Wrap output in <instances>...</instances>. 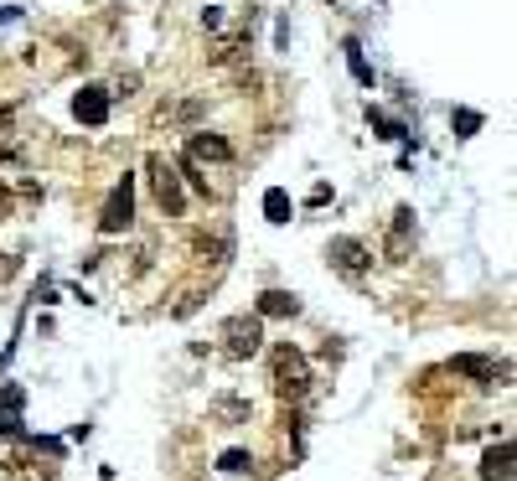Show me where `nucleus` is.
I'll list each match as a JSON object with an SVG mask.
<instances>
[{"label":"nucleus","mask_w":517,"mask_h":481,"mask_svg":"<svg viewBox=\"0 0 517 481\" xmlns=\"http://www.w3.org/2000/svg\"><path fill=\"white\" fill-rule=\"evenodd\" d=\"M269 383H275V394H280L285 404L306 399V394H311V363H306V352L290 347V342H280L275 352H269Z\"/></svg>","instance_id":"f257e3e1"},{"label":"nucleus","mask_w":517,"mask_h":481,"mask_svg":"<svg viewBox=\"0 0 517 481\" xmlns=\"http://www.w3.org/2000/svg\"><path fill=\"white\" fill-rule=\"evenodd\" d=\"M145 171H150V192H156L161 213H166V218H181V213H187V192H181L176 166H171L166 156H150V161H145Z\"/></svg>","instance_id":"f03ea898"},{"label":"nucleus","mask_w":517,"mask_h":481,"mask_svg":"<svg viewBox=\"0 0 517 481\" xmlns=\"http://www.w3.org/2000/svg\"><path fill=\"white\" fill-rule=\"evenodd\" d=\"M259 347H264V321L259 316H228L223 321V352L228 357L243 363V357H254Z\"/></svg>","instance_id":"7ed1b4c3"},{"label":"nucleus","mask_w":517,"mask_h":481,"mask_svg":"<svg viewBox=\"0 0 517 481\" xmlns=\"http://www.w3.org/2000/svg\"><path fill=\"white\" fill-rule=\"evenodd\" d=\"M135 223V176H125V182H114L104 213H99V228L104 233H125Z\"/></svg>","instance_id":"20e7f679"},{"label":"nucleus","mask_w":517,"mask_h":481,"mask_svg":"<svg viewBox=\"0 0 517 481\" xmlns=\"http://www.w3.org/2000/svg\"><path fill=\"white\" fill-rule=\"evenodd\" d=\"M326 259L337 264L347 280H362V275H368V269H373V254H368V244H357V238H331Z\"/></svg>","instance_id":"39448f33"},{"label":"nucleus","mask_w":517,"mask_h":481,"mask_svg":"<svg viewBox=\"0 0 517 481\" xmlns=\"http://www.w3.org/2000/svg\"><path fill=\"white\" fill-rule=\"evenodd\" d=\"M187 161H192V166H202V161H218V166H223V161H233V145H228L223 135H207V130H202V135L187 140Z\"/></svg>","instance_id":"423d86ee"},{"label":"nucleus","mask_w":517,"mask_h":481,"mask_svg":"<svg viewBox=\"0 0 517 481\" xmlns=\"http://www.w3.org/2000/svg\"><path fill=\"white\" fill-rule=\"evenodd\" d=\"M73 114L83 119V125H104V119H109V94H104V88H78V94H73Z\"/></svg>","instance_id":"0eeeda50"},{"label":"nucleus","mask_w":517,"mask_h":481,"mask_svg":"<svg viewBox=\"0 0 517 481\" xmlns=\"http://www.w3.org/2000/svg\"><path fill=\"white\" fill-rule=\"evenodd\" d=\"M512 440H497L492 450H486V456H481V476L486 481H512Z\"/></svg>","instance_id":"6e6552de"},{"label":"nucleus","mask_w":517,"mask_h":481,"mask_svg":"<svg viewBox=\"0 0 517 481\" xmlns=\"http://www.w3.org/2000/svg\"><path fill=\"white\" fill-rule=\"evenodd\" d=\"M450 368H455V373H466V378H476V383H497V378H507V368H497L492 357H476V352H461Z\"/></svg>","instance_id":"1a4fd4ad"},{"label":"nucleus","mask_w":517,"mask_h":481,"mask_svg":"<svg viewBox=\"0 0 517 481\" xmlns=\"http://www.w3.org/2000/svg\"><path fill=\"white\" fill-rule=\"evenodd\" d=\"M409 228H414V213H409V207H399V213H393V233H388V259L393 264L409 254Z\"/></svg>","instance_id":"9d476101"},{"label":"nucleus","mask_w":517,"mask_h":481,"mask_svg":"<svg viewBox=\"0 0 517 481\" xmlns=\"http://www.w3.org/2000/svg\"><path fill=\"white\" fill-rule=\"evenodd\" d=\"M295 311H300V300H295L290 290H264V295H259V311H254V316L264 321V316H295Z\"/></svg>","instance_id":"9b49d317"},{"label":"nucleus","mask_w":517,"mask_h":481,"mask_svg":"<svg viewBox=\"0 0 517 481\" xmlns=\"http://www.w3.org/2000/svg\"><path fill=\"white\" fill-rule=\"evenodd\" d=\"M290 213H295L290 192H285V187H269V192H264V218H269V223H290Z\"/></svg>","instance_id":"f8f14e48"},{"label":"nucleus","mask_w":517,"mask_h":481,"mask_svg":"<svg viewBox=\"0 0 517 481\" xmlns=\"http://www.w3.org/2000/svg\"><path fill=\"white\" fill-rule=\"evenodd\" d=\"M21 388H6V404H0V440L6 435H16V425H21Z\"/></svg>","instance_id":"ddd939ff"},{"label":"nucleus","mask_w":517,"mask_h":481,"mask_svg":"<svg viewBox=\"0 0 517 481\" xmlns=\"http://www.w3.org/2000/svg\"><path fill=\"white\" fill-rule=\"evenodd\" d=\"M347 68H352V78H357V83H373V68L362 63V47H357V42H347Z\"/></svg>","instance_id":"4468645a"},{"label":"nucleus","mask_w":517,"mask_h":481,"mask_svg":"<svg viewBox=\"0 0 517 481\" xmlns=\"http://www.w3.org/2000/svg\"><path fill=\"white\" fill-rule=\"evenodd\" d=\"M450 125H455V135H476V130H481V114H476V109H455Z\"/></svg>","instance_id":"2eb2a0df"},{"label":"nucleus","mask_w":517,"mask_h":481,"mask_svg":"<svg viewBox=\"0 0 517 481\" xmlns=\"http://www.w3.org/2000/svg\"><path fill=\"white\" fill-rule=\"evenodd\" d=\"M368 119H373V125H378L388 140H404V125H399V119H388V114H378V109H368Z\"/></svg>","instance_id":"dca6fc26"},{"label":"nucleus","mask_w":517,"mask_h":481,"mask_svg":"<svg viewBox=\"0 0 517 481\" xmlns=\"http://www.w3.org/2000/svg\"><path fill=\"white\" fill-rule=\"evenodd\" d=\"M223 471H249L254 461H249V450H223V461H218Z\"/></svg>","instance_id":"f3484780"},{"label":"nucleus","mask_w":517,"mask_h":481,"mask_svg":"<svg viewBox=\"0 0 517 481\" xmlns=\"http://www.w3.org/2000/svg\"><path fill=\"white\" fill-rule=\"evenodd\" d=\"M16 156H21V145L11 135H0V161H16Z\"/></svg>","instance_id":"a211bd4d"},{"label":"nucleus","mask_w":517,"mask_h":481,"mask_svg":"<svg viewBox=\"0 0 517 481\" xmlns=\"http://www.w3.org/2000/svg\"><path fill=\"white\" fill-rule=\"evenodd\" d=\"M11 213V192H6V182H0V218Z\"/></svg>","instance_id":"6ab92c4d"},{"label":"nucleus","mask_w":517,"mask_h":481,"mask_svg":"<svg viewBox=\"0 0 517 481\" xmlns=\"http://www.w3.org/2000/svg\"><path fill=\"white\" fill-rule=\"evenodd\" d=\"M16 275V259H0V280H11Z\"/></svg>","instance_id":"aec40b11"}]
</instances>
